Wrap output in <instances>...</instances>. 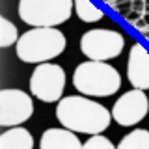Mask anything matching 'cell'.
Returning a JSON list of instances; mask_svg holds the SVG:
<instances>
[{
	"label": "cell",
	"mask_w": 149,
	"mask_h": 149,
	"mask_svg": "<svg viewBox=\"0 0 149 149\" xmlns=\"http://www.w3.org/2000/svg\"><path fill=\"white\" fill-rule=\"evenodd\" d=\"M56 119L74 134L104 132L112 123V112L104 104L84 95H67L56 104Z\"/></svg>",
	"instance_id": "1"
},
{
	"label": "cell",
	"mask_w": 149,
	"mask_h": 149,
	"mask_svg": "<svg viewBox=\"0 0 149 149\" xmlns=\"http://www.w3.org/2000/svg\"><path fill=\"white\" fill-rule=\"evenodd\" d=\"M67 47L63 32L58 28H32L21 36L15 45L19 60L24 63H50Z\"/></svg>",
	"instance_id": "2"
},
{
	"label": "cell",
	"mask_w": 149,
	"mask_h": 149,
	"mask_svg": "<svg viewBox=\"0 0 149 149\" xmlns=\"http://www.w3.org/2000/svg\"><path fill=\"white\" fill-rule=\"evenodd\" d=\"M73 86L84 97H110L119 91L121 74L106 62H82L74 67Z\"/></svg>",
	"instance_id": "3"
},
{
	"label": "cell",
	"mask_w": 149,
	"mask_h": 149,
	"mask_svg": "<svg viewBox=\"0 0 149 149\" xmlns=\"http://www.w3.org/2000/svg\"><path fill=\"white\" fill-rule=\"evenodd\" d=\"M74 2L71 0H21L19 17L32 28H58L73 15Z\"/></svg>",
	"instance_id": "4"
},
{
	"label": "cell",
	"mask_w": 149,
	"mask_h": 149,
	"mask_svg": "<svg viewBox=\"0 0 149 149\" xmlns=\"http://www.w3.org/2000/svg\"><path fill=\"white\" fill-rule=\"evenodd\" d=\"M125 37L118 30L110 28H93L80 37V50L90 62H106L114 60L123 52Z\"/></svg>",
	"instance_id": "5"
},
{
	"label": "cell",
	"mask_w": 149,
	"mask_h": 149,
	"mask_svg": "<svg viewBox=\"0 0 149 149\" xmlns=\"http://www.w3.org/2000/svg\"><path fill=\"white\" fill-rule=\"evenodd\" d=\"M65 71L58 63H41L36 65L30 77V93L43 102H60L65 90Z\"/></svg>",
	"instance_id": "6"
},
{
	"label": "cell",
	"mask_w": 149,
	"mask_h": 149,
	"mask_svg": "<svg viewBox=\"0 0 149 149\" xmlns=\"http://www.w3.org/2000/svg\"><path fill=\"white\" fill-rule=\"evenodd\" d=\"M34 116V101L30 93L6 88L0 90V125L6 129L21 127Z\"/></svg>",
	"instance_id": "7"
},
{
	"label": "cell",
	"mask_w": 149,
	"mask_h": 149,
	"mask_svg": "<svg viewBox=\"0 0 149 149\" xmlns=\"http://www.w3.org/2000/svg\"><path fill=\"white\" fill-rule=\"evenodd\" d=\"M112 119L121 127H134L147 116L149 99L142 90H129L112 106Z\"/></svg>",
	"instance_id": "8"
},
{
	"label": "cell",
	"mask_w": 149,
	"mask_h": 149,
	"mask_svg": "<svg viewBox=\"0 0 149 149\" xmlns=\"http://www.w3.org/2000/svg\"><path fill=\"white\" fill-rule=\"evenodd\" d=\"M127 78L132 90H149V50L142 43H134L129 50Z\"/></svg>",
	"instance_id": "9"
},
{
	"label": "cell",
	"mask_w": 149,
	"mask_h": 149,
	"mask_svg": "<svg viewBox=\"0 0 149 149\" xmlns=\"http://www.w3.org/2000/svg\"><path fill=\"white\" fill-rule=\"evenodd\" d=\"M78 134L63 127H50L39 138V149H82Z\"/></svg>",
	"instance_id": "10"
},
{
	"label": "cell",
	"mask_w": 149,
	"mask_h": 149,
	"mask_svg": "<svg viewBox=\"0 0 149 149\" xmlns=\"http://www.w3.org/2000/svg\"><path fill=\"white\" fill-rule=\"evenodd\" d=\"M0 149H34V136L24 127L6 129L0 134Z\"/></svg>",
	"instance_id": "11"
},
{
	"label": "cell",
	"mask_w": 149,
	"mask_h": 149,
	"mask_svg": "<svg viewBox=\"0 0 149 149\" xmlns=\"http://www.w3.org/2000/svg\"><path fill=\"white\" fill-rule=\"evenodd\" d=\"M118 149H149V130L134 129L119 140Z\"/></svg>",
	"instance_id": "12"
},
{
	"label": "cell",
	"mask_w": 149,
	"mask_h": 149,
	"mask_svg": "<svg viewBox=\"0 0 149 149\" xmlns=\"http://www.w3.org/2000/svg\"><path fill=\"white\" fill-rule=\"evenodd\" d=\"M74 13L84 22H97L104 17L102 9L88 0H74Z\"/></svg>",
	"instance_id": "13"
},
{
	"label": "cell",
	"mask_w": 149,
	"mask_h": 149,
	"mask_svg": "<svg viewBox=\"0 0 149 149\" xmlns=\"http://www.w3.org/2000/svg\"><path fill=\"white\" fill-rule=\"evenodd\" d=\"M21 36H19V28L15 26V22H11L8 17H0V47L8 49L11 45H17Z\"/></svg>",
	"instance_id": "14"
},
{
	"label": "cell",
	"mask_w": 149,
	"mask_h": 149,
	"mask_svg": "<svg viewBox=\"0 0 149 149\" xmlns=\"http://www.w3.org/2000/svg\"><path fill=\"white\" fill-rule=\"evenodd\" d=\"M82 149H118V146L112 143V140H108L102 134H97V136H90L84 142Z\"/></svg>",
	"instance_id": "15"
},
{
	"label": "cell",
	"mask_w": 149,
	"mask_h": 149,
	"mask_svg": "<svg viewBox=\"0 0 149 149\" xmlns=\"http://www.w3.org/2000/svg\"><path fill=\"white\" fill-rule=\"evenodd\" d=\"M146 22L149 24V13H146Z\"/></svg>",
	"instance_id": "16"
}]
</instances>
